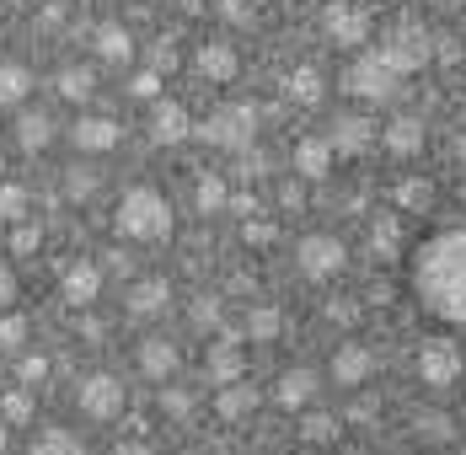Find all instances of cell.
<instances>
[{"label": "cell", "mask_w": 466, "mask_h": 455, "mask_svg": "<svg viewBox=\"0 0 466 455\" xmlns=\"http://www.w3.org/2000/svg\"><path fill=\"white\" fill-rule=\"evenodd\" d=\"M408 289L423 317L440 327H466V226L429 230L408 252Z\"/></svg>", "instance_id": "6da1fadb"}, {"label": "cell", "mask_w": 466, "mask_h": 455, "mask_svg": "<svg viewBox=\"0 0 466 455\" xmlns=\"http://www.w3.org/2000/svg\"><path fill=\"white\" fill-rule=\"evenodd\" d=\"M113 226L129 241H167L172 236V204L156 187H129L118 198V209H113Z\"/></svg>", "instance_id": "7a4b0ae2"}, {"label": "cell", "mask_w": 466, "mask_h": 455, "mask_svg": "<svg viewBox=\"0 0 466 455\" xmlns=\"http://www.w3.org/2000/svg\"><path fill=\"white\" fill-rule=\"evenodd\" d=\"M343 263H349V252L327 230H311V236L295 241V268L306 273V278H332V273H343Z\"/></svg>", "instance_id": "3957f363"}, {"label": "cell", "mask_w": 466, "mask_h": 455, "mask_svg": "<svg viewBox=\"0 0 466 455\" xmlns=\"http://www.w3.org/2000/svg\"><path fill=\"white\" fill-rule=\"evenodd\" d=\"M397 76H402V70H391L380 54H365V59H354V65H349L343 86H349V96H360V102H380V96H391V91H397Z\"/></svg>", "instance_id": "277c9868"}, {"label": "cell", "mask_w": 466, "mask_h": 455, "mask_svg": "<svg viewBox=\"0 0 466 455\" xmlns=\"http://www.w3.org/2000/svg\"><path fill=\"white\" fill-rule=\"evenodd\" d=\"M76 402H81L86 418L107 423V418H118V412H124V380H118V375H86V380H81V391H76Z\"/></svg>", "instance_id": "5b68a950"}, {"label": "cell", "mask_w": 466, "mask_h": 455, "mask_svg": "<svg viewBox=\"0 0 466 455\" xmlns=\"http://www.w3.org/2000/svg\"><path fill=\"white\" fill-rule=\"evenodd\" d=\"M419 369H423L429 386H451V380L466 375V359H461V349H456L451 338H429V343L419 349Z\"/></svg>", "instance_id": "8992f818"}, {"label": "cell", "mask_w": 466, "mask_h": 455, "mask_svg": "<svg viewBox=\"0 0 466 455\" xmlns=\"http://www.w3.org/2000/svg\"><path fill=\"white\" fill-rule=\"evenodd\" d=\"M198 135L209 139V145H220V150H241V145H252V113L247 107H231V113H215Z\"/></svg>", "instance_id": "52a82bcc"}, {"label": "cell", "mask_w": 466, "mask_h": 455, "mask_svg": "<svg viewBox=\"0 0 466 455\" xmlns=\"http://www.w3.org/2000/svg\"><path fill=\"white\" fill-rule=\"evenodd\" d=\"M187 135H193L187 107H183V102H167V96H161V102L150 107V139H156V145H183Z\"/></svg>", "instance_id": "ba28073f"}, {"label": "cell", "mask_w": 466, "mask_h": 455, "mask_svg": "<svg viewBox=\"0 0 466 455\" xmlns=\"http://www.w3.org/2000/svg\"><path fill=\"white\" fill-rule=\"evenodd\" d=\"M70 145H76V150H86V156H102V150L124 145V129H118V118H76Z\"/></svg>", "instance_id": "9c48e42d"}, {"label": "cell", "mask_w": 466, "mask_h": 455, "mask_svg": "<svg viewBox=\"0 0 466 455\" xmlns=\"http://www.w3.org/2000/svg\"><path fill=\"white\" fill-rule=\"evenodd\" d=\"M167 300H172V284H167V278H140V284H129V295H124L129 317H161Z\"/></svg>", "instance_id": "30bf717a"}, {"label": "cell", "mask_w": 466, "mask_h": 455, "mask_svg": "<svg viewBox=\"0 0 466 455\" xmlns=\"http://www.w3.org/2000/svg\"><path fill=\"white\" fill-rule=\"evenodd\" d=\"M92 48H96L102 65H129V59H135V38H129L124 22H102L96 38H92Z\"/></svg>", "instance_id": "8fae6325"}, {"label": "cell", "mask_w": 466, "mask_h": 455, "mask_svg": "<svg viewBox=\"0 0 466 455\" xmlns=\"http://www.w3.org/2000/svg\"><path fill=\"white\" fill-rule=\"evenodd\" d=\"M38 86V76L22 65V59H0V107H22Z\"/></svg>", "instance_id": "7c38bea8"}, {"label": "cell", "mask_w": 466, "mask_h": 455, "mask_svg": "<svg viewBox=\"0 0 466 455\" xmlns=\"http://www.w3.org/2000/svg\"><path fill=\"white\" fill-rule=\"evenodd\" d=\"M96 289H102V273H96L92 263H76V268H65V278H59V295H65L70 306H92Z\"/></svg>", "instance_id": "4fadbf2b"}, {"label": "cell", "mask_w": 466, "mask_h": 455, "mask_svg": "<svg viewBox=\"0 0 466 455\" xmlns=\"http://www.w3.org/2000/svg\"><path fill=\"white\" fill-rule=\"evenodd\" d=\"M209 380H215V386L241 380V349H236V338H220V343L209 349Z\"/></svg>", "instance_id": "5bb4252c"}, {"label": "cell", "mask_w": 466, "mask_h": 455, "mask_svg": "<svg viewBox=\"0 0 466 455\" xmlns=\"http://www.w3.org/2000/svg\"><path fill=\"white\" fill-rule=\"evenodd\" d=\"M332 156H338V150H332L327 139H306V145H295V167H300V177H311V182L327 177Z\"/></svg>", "instance_id": "9a60e30c"}, {"label": "cell", "mask_w": 466, "mask_h": 455, "mask_svg": "<svg viewBox=\"0 0 466 455\" xmlns=\"http://www.w3.org/2000/svg\"><path fill=\"white\" fill-rule=\"evenodd\" d=\"M140 369L150 375V380H167V375L177 369V349H172V343H161V338L140 343Z\"/></svg>", "instance_id": "2e32d148"}, {"label": "cell", "mask_w": 466, "mask_h": 455, "mask_svg": "<svg viewBox=\"0 0 466 455\" xmlns=\"http://www.w3.org/2000/svg\"><path fill=\"white\" fill-rule=\"evenodd\" d=\"M198 70H204L209 81H231L241 65H236V54L226 44H204V48H198Z\"/></svg>", "instance_id": "e0dca14e"}, {"label": "cell", "mask_w": 466, "mask_h": 455, "mask_svg": "<svg viewBox=\"0 0 466 455\" xmlns=\"http://www.w3.org/2000/svg\"><path fill=\"white\" fill-rule=\"evenodd\" d=\"M311 397H317V375H311V369H289V375L279 380V402L284 408H306Z\"/></svg>", "instance_id": "ac0fdd59"}, {"label": "cell", "mask_w": 466, "mask_h": 455, "mask_svg": "<svg viewBox=\"0 0 466 455\" xmlns=\"http://www.w3.org/2000/svg\"><path fill=\"white\" fill-rule=\"evenodd\" d=\"M48 139H54V124H48L44 113H22L16 118V145L22 150H44Z\"/></svg>", "instance_id": "d6986e66"}, {"label": "cell", "mask_w": 466, "mask_h": 455, "mask_svg": "<svg viewBox=\"0 0 466 455\" xmlns=\"http://www.w3.org/2000/svg\"><path fill=\"white\" fill-rule=\"evenodd\" d=\"M375 129L365 118H338V129H332V150H343V156H354V150H365V139Z\"/></svg>", "instance_id": "ffe728a7"}, {"label": "cell", "mask_w": 466, "mask_h": 455, "mask_svg": "<svg viewBox=\"0 0 466 455\" xmlns=\"http://www.w3.org/2000/svg\"><path fill=\"white\" fill-rule=\"evenodd\" d=\"M252 402H258V397H252L241 380H231V386H220V397H215V412L236 423V418H247V412H252Z\"/></svg>", "instance_id": "44dd1931"}, {"label": "cell", "mask_w": 466, "mask_h": 455, "mask_svg": "<svg viewBox=\"0 0 466 455\" xmlns=\"http://www.w3.org/2000/svg\"><path fill=\"white\" fill-rule=\"evenodd\" d=\"M54 86H59V96H65V102H86V96H92V70H81V65H65Z\"/></svg>", "instance_id": "7402d4cb"}, {"label": "cell", "mask_w": 466, "mask_h": 455, "mask_svg": "<svg viewBox=\"0 0 466 455\" xmlns=\"http://www.w3.org/2000/svg\"><path fill=\"white\" fill-rule=\"evenodd\" d=\"M365 375H370L365 349H343V354L332 359V380H343V386H354V380H365Z\"/></svg>", "instance_id": "603a6c76"}, {"label": "cell", "mask_w": 466, "mask_h": 455, "mask_svg": "<svg viewBox=\"0 0 466 455\" xmlns=\"http://www.w3.org/2000/svg\"><path fill=\"white\" fill-rule=\"evenodd\" d=\"M33 455H81V440H76L70 429H44L38 445H33Z\"/></svg>", "instance_id": "cb8c5ba5"}, {"label": "cell", "mask_w": 466, "mask_h": 455, "mask_svg": "<svg viewBox=\"0 0 466 455\" xmlns=\"http://www.w3.org/2000/svg\"><path fill=\"white\" fill-rule=\"evenodd\" d=\"M0 423H33V397H27L22 386L0 397Z\"/></svg>", "instance_id": "d4e9b609"}, {"label": "cell", "mask_w": 466, "mask_h": 455, "mask_svg": "<svg viewBox=\"0 0 466 455\" xmlns=\"http://www.w3.org/2000/svg\"><path fill=\"white\" fill-rule=\"evenodd\" d=\"M27 204H33V198H27V187H22V182H5V187H0V215H5V220H22V215H27Z\"/></svg>", "instance_id": "484cf974"}, {"label": "cell", "mask_w": 466, "mask_h": 455, "mask_svg": "<svg viewBox=\"0 0 466 455\" xmlns=\"http://www.w3.org/2000/svg\"><path fill=\"white\" fill-rule=\"evenodd\" d=\"M27 343V317H0V354H16Z\"/></svg>", "instance_id": "4316f807"}, {"label": "cell", "mask_w": 466, "mask_h": 455, "mask_svg": "<svg viewBox=\"0 0 466 455\" xmlns=\"http://www.w3.org/2000/svg\"><path fill=\"white\" fill-rule=\"evenodd\" d=\"M193 198H198V209H220V204H226V182L198 177V193H193Z\"/></svg>", "instance_id": "83f0119b"}, {"label": "cell", "mask_w": 466, "mask_h": 455, "mask_svg": "<svg viewBox=\"0 0 466 455\" xmlns=\"http://www.w3.org/2000/svg\"><path fill=\"white\" fill-rule=\"evenodd\" d=\"M413 139H419V124H408V118H402V124H391V129H386V145H391V150H402V156H408V150H419V145H413Z\"/></svg>", "instance_id": "f1b7e54d"}, {"label": "cell", "mask_w": 466, "mask_h": 455, "mask_svg": "<svg viewBox=\"0 0 466 455\" xmlns=\"http://www.w3.org/2000/svg\"><path fill=\"white\" fill-rule=\"evenodd\" d=\"M129 91H135L140 102H156V96H161V76H156V70H145V76H135V81H129Z\"/></svg>", "instance_id": "f546056e"}, {"label": "cell", "mask_w": 466, "mask_h": 455, "mask_svg": "<svg viewBox=\"0 0 466 455\" xmlns=\"http://www.w3.org/2000/svg\"><path fill=\"white\" fill-rule=\"evenodd\" d=\"M247 332H252V338H274V332H279V317H274V311H252Z\"/></svg>", "instance_id": "4dcf8cb0"}, {"label": "cell", "mask_w": 466, "mask_h": 455, "mask_svg": "<svg viewBox=\"0 0 466 455\" xmlns=\"http://www.w3.org/2000/svg\"><path fill=\"white\" fill-rule=\"evenodd\" d=\"M48 364L38 359V354H22V364H16V375H22V386H33V380H44Z\"/></svg>", "instance_id": "1f68e13d"}, {"label": "cell", "mask_w": 466, "mask_h": 455, "mask_svg": "<svg viewBox=\"0 0 466 455\" xmlns=\"http://www.w3.org/2000/svg\"><path fill=\"white\" fill-rule=\"evenodd\" d=\"M65 187H70V198H86V193L96 187V177L92 172H65Z\"/></svg>", "instance_id": "d6a6232c"}, {"label": "cell", "mask_w": 466, "mask_h": 455, "mask_svg": "<svg viewBox=\"0 0 466 455\" xmlns=\"http://www.w3.org/2000/svg\"><path fill=\"white\" fill-rule=\"evenodd\" d=\"M11 247H16V252H33V247H38V230H33V226H16Z\"/></svg>", "instance_id": "836d02e7"}, {"label": "cell", "mask_w": 466, "mask_h": 455, "mask_svg": "<svg viewBox=\"0 0 466 455\" xmlns=\"http://www.w3.org/2000/svg\"><path fill=\"white\" fill-rule=\"evenodd\" d=\"M295 91H300V96H317V91H322V81H317V70H300V81H295Z\"/></svg>", "instance_id": "e575fe53"}, {"label": "cell", "mask_w": 466, "mask_h": 455, "mask_svg": "<svg viewBox=\"0 0 466 455\" xmlns=\"http://www.w3.org/2000/svg\"><path fill=\"white\" fill-rule=\"evenodd\" d=\"M11 295H16V278H11V268H0V306H5Z\"/></svg>", "instance_id": "d590c367"}, {"label": "cell", "mask_w": 466, "mask_h": 455, "mask_svg": "<svg viewBox=\"0 0 466 455\" xmlns=\"http://www.w3.org/2000/svg\"><path fill=\"white\" fill-rule=\"evenodd\" d=\"M113 455H150V445H140V440H129V445H113Z\"/></svg>", "instance_id": "8d00e7d4"}, {"label": "cell", "mask_w": 466, "mask_h": 455, "mask_svg": "<svg viewBox=\"0 0 466 455\" xmlns=\"http://www.w3.org/2000/svg\"><path fill=\"white\" fill-rule=\"evenodd\" d=\"M0 450H5V423H0Z\"/></svg>", "instance_id": "74e56055"}, {"label": "cell", "mask_w": 466, "mask_h": 455, "mask_svg": "<svg viewBox=\"0 0 466 455\" xmlns=\"http://www.w3.org/2000/svg\"><path fill=\"white\" fill-rule=\"evenodd\" d=\"M451 455H466V450H451Z\"/></svg>", "instance_id": "f35d334b"}]
</instances>
